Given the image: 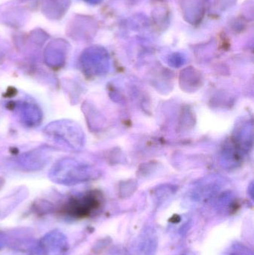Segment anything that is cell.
<instances>
[{
  "label": "cell",
  "instance_id": "cell-1",
  "mask_svg": "<svg viewBox=\"0 0 254 255\" xmlns=\"http://www.w3.org/2000/svg\"><path fill=\"white\" fill-rule=\"evenodd\" d=\"M45 136L69 149H80L85 144V134L79 124L70 120L53 121L43 129Z\"/></svg>",
  "mask_w": 254,
  "mask_h": 255
},
{
  "label": "cell",
  "instance_id": "cell-2",
  "mask_svg": "<svg viewBox=\"0 0 254 255\" xmlns=\"http://www.w3.org/2000/svg\"><path fill=\"white\" fill-rule=\"evenodd\" d=\"M91 176V168L73 157L60 159L52 166L49 172L51 181L65 186L76 185L85 182Z\"/></svg>",
  "mask_w": 254,
  "mask_h": 255
},
{
  "label": "cell",
  "instance_id": "cell-3",
  "mask_svg": "<svg viewBox=\"0 0 254 255\" xmlns=\"http://www.w3.org/2000/svg\"><path fill=\"white\" fill-rule=\"evenodd\" d=\"M99 205L98 196L95 193H88L83 196L70 199L66 204L65 209L70 215L85 217L96 210Z\"/></svg>",
  "mask_w": 254,
  "mask_h": 255
},
{
  "label": "cell",
  "instance_id": "cell-4",
  "mask_svg": "<svg viewBox=\"0 0 254 255\" xmlns=\"http://www.w3.org/2000/svg\"><path fill=\"white\" fill-rule=\"evenodd\" d=\"M13 110L24 127H37L43 121V112L36 103L27 101L16 102L13 103Z\"/></svg>",
  "mask_w": 254,
  "mask_h": 255
},
{
  "label": "cell",
  "instance_id": "cell-5",
  "mask_svg": "<svg viewBox=\"0 0 254 255\" xmlns=\"http://www.w3.org/2000/svg\"><path fill=\"white\" fill-rule=\"evenodd\" d=\"M50 158L46 150L35 149L22 154L19 158V163L25 170H40L46 166Z\"/></svg>",
  "mask_w": 254,
  "mask_h": 255
},
{
  "label": "cell",
  "instance_id": "cell-6",
  "mask_svg": "<svg viewBox=\"0 0 254 255\" xmlns=\"http://www.w3.org/2000/svg\"><path fill=\"white\" fill-rule=\"evenodd\" d=\"M45 61L52 69L61 68L65 64L66 49L60 43H52L45 52Z\"/></svg>",
  "mask_w": 254,
  "mask_h": 255
}]
</instances>
